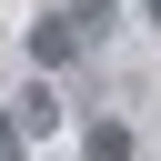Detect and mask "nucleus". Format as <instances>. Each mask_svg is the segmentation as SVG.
<instances>
[{"instance_id":"1","label":"nucleus","mask_w":161,"mask_h":161,"mask_svg":"<svg viewBox=\"0 0 161 161\" xmlns=\"http://www.w3.org/2000/svg\"><path fill=\"white\" fill-rule=\"evenodd\" d=\"M70 50H80V20H70V10H40V20H30V60H40V70H60Z\"/></svg>"},{"instance_id":"2","label":"nucleus","mask_w":161,"mask_h":161,"mask_svg":"<svg viewBox=\"0 0 161 161\" xmlns=\"http://www.w3.org/2000/svg\"><path fill=\"white\" fill-rule=\"evenodd\" d=\"M20 131H30V141H50V131H60V91H50V70L20 91Z\"/></svg>"},{"instance_id":"3","label":"nucleus","mask_w":161,"mask_h":161,"mask_svg":"<svg viewBox=\"0 0 161 161\" xmlns=\"http://www.w3.org/2000/svg\"><path fill=\"white\" fill-rule=\"evenodd\" d=\"M141 141H131V121H91V141H80V161H131Z\"/></svg>"},{"instance_id":"4","label":"nucleus","mask_w":161,"mask_h":161,"mask_svg":"<svg viewBox=\"0 0 161 161\" xmlns=\"http://www.w3.org/2000/svg\"><path fill=\"white\" fill-rule=\"evenodd\" d=\"M60 10L80 20V40H111V30H121V0H60Z\"/></svg>"},{"instance_id":"5","label":"nucleus","mask_w":161,"mask_h":161,"mask_svg":"<svg viewBox=\"0 0 161 161\" xmlns=\"http://www.w3.org/2000/svg\"><path fill=\"white\" fill-rule=\"evenodd\" d=\"M0 161H30V131H20V111H0Z\"/></svg>"},{"instance_id":"6","label":"nucleus","mask_w":161,"mask_h":161,"mask_svg":"<svg viewBox=\"0 0 161 161\" xmlns=\"http://www.w3.org/2000/svg\"><path fill=\"white\" fill-rule=\"evenodd\" d=\"M141 20H151V30H161V0H141Z\"/></svg>"}]
</instances>
